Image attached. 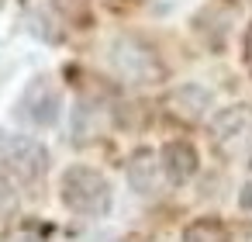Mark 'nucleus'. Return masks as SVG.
<instances>
[{
    "mask_svg": "<svg viewBox=\"0 0 252 242\" xmlns=\"http://www.w3.org/2000/svg\"><path fill=\"white\" fill-rule=\"evenodd\" d=\"M238 204H242L245 211H252V183H245V187H242V194H238Z\"/></svg>",
    "mask_w": 252,
    "mask_h": 242,
    "instance_id": "nucleus-11",
    "label": "nucleus"
},
{
    "mask_svg": "<svg viewBox=\"0 0 252 242\" xmlns=\"http://www.w3.org/2000/svg\"><path fill=\"white\" fill-rule=\"evenodd\" d=\"M245 63L252 66V28H249V35H245Z\"/></svg>",
    "mask_w": 252,
    "mask_h": 242,
    "instance_id": "nucleus-13",
    "label": "nucleus"
},
{
    "mask_svg": "<svg viewBox=\"0 0 252 242\" xmlns=\"http://www.w3.org/2000/svg\"><path fill=\"white\" fill-rule=\"evenodd\" d=\"M4 242H42L38 235H32V232H14V235H7Z\"/></svg>",
    "mask_w": 252,
    "mask_h": 242,
    "instance_id": "nucleus-12",
    "label": "nucleus"
},
{
    "mask_svg": "<svg viewBox=\"0 0 252 242\" xmlns=\"http://www.w3.org/2000/svg\"><path fill=\"white\" fill-rule=\"evenodd\" d=\"M0 159L25 180H38L49 170L45 145L32 135H18V132H0Z\"/></svg>",
    "mask_w": 252,
    "mask_h": 242,
    "instance_id": "nucleus-4",
    "label": "nucleus"
},
{
    "mask_svg": "<svg viewBox=\"0 0 252 242\" xmlns=\"http://www.w3.org/2000/svg\"><path fill=\"white\" fill-rule=\"evenodd\" d=\"M111 66L125 83H135V87H149V83L166 80V66L156 56V49L135 35H118L111 42Z\"/></svg>",
    "mask_w": 252,
    "mask_h": 242,
    "instance_id": "nucleus-2",
    "label": "nucleus"
},
{
    "mask_svg": "<svg viewBox=\"0 0 252 242\" xmlns=\"http://www.w3.org/2000/svg\"><path fill=\"white\" fill-rule=\"evenodd\" d=\"M159 173H162V166H159V156L152 152V149H138V152H131V159H128V183H131V190L135 194H156V187H159Z\"/></svg>",
    "mask_w": 252,
    "mask_h": 242,
    "instance_id": "nucleus-6",
    "label": "nucleus"
},
{
    "mask_svg": "<svg viewBox=\"0 0 252 242\" xmlns=\"http://www.w3.org/2000/svg\"><path fill=\"white\" fill-rule=\"evenodd\" d=\"M56 4H83V0H56Z\"/></svg>",
    "mask_w": 252,
    "mask_h": 242,
    "instance_id": "nucleus-14",
    "label": "nucleus"
},
{
    "mask_svg": "<svg viewBox=\"0 0 252 242\" xmlns=\"http://www.w3.org/2000/svg\"><path fill=\"white\" fill-rule=\"evenodd\" d=\"M183 242H231L221 218H197L183 228Z\"/></svg>",
    "mask_w": 252,
    "mask_h": 242,
    "instance_id": "nucleus-8",
    "label": "nucleus"
},
{
    "mask_svg": "<svg viewBox=\"0 0 252 242\" xmlns=\"http://www.w3.org/2000/svg\"><path fill=\"white\" fill-rule=\"evenodd\" d=\"M11 204H14V190H11V183L4 176H0V211H7Z\"/></svg>",
    "mask_w": 252,
    "mask_h": 242,
    "instance_id": "nucleus-10",
    "label": "nucleus"
},
{
    "mask_svg": "<svg viewBox=\"0 0 252 242\" xmlns=\"http://www.w3.org/2000/svg\"><path fill=\"white\" fill-rule=\"evenodd\" d=\"M169 107L183 121H200L211 111V90H204L200 83H183L169 94Z\"/></svg>",
    "mask_w": 252,
    "mask_h": 242,
    "instance_id": "nucleus-7",
    "label": "nucleus"
},
{
    "mask_svg": "<svg viewBox=\"0 0 252 242\" xmlns=\"http://www.w3.org/2000/svg\"><path fill=\"white\" fill-rule=\"evenodd\" d=\"M249 166H252V149H249Z\"/></svg>",
    "mask_w": 252,
    "mask_h": 242,
    "instance_id": "nucleus-15",
    "label": "nucleus"
},
{
    "mask_svg": "<svg viewBox=\"0 0 252 242\" xmlns=\"http://www.w3.org/2000/svg\"><path fill=\"white\" fill-rule=\"evenodd\" d=\"M59 197L73 214H83V218H104L114 201L107 176L97 173L94 166H69L59 180Z\"/></svg>",
    "mask_w": 252,
    "mask_h": 242,
    "instance_id": "nucleus-1",
    "label": "nucleus"
},
{
    "mask_svg": "<svg viewBox=\"0 0 252 242\" xmlns=\"http://www.w3.org/2000/svg\"><path fill=\"white\" fill-rule=\"evenodd\" d=\"M159 166H162V176L169 183H190L200 170V156L190 142H166L162 152H159Z\"/></svg>",
    "mask_w": 252,
    "mask_h": 242,
    "instance_id": "nucleus-5",
    "label": "nucleus"
},
{
    "mask_svg": "<svg viewBox=\"0 0 252 242\" xmlns=\"http://www.w3.org/2000/svg\"><path fill=\"white\" fill-rule=\"evenodd\" d=\"M242 128H245V111H242V107H228V111H221V114L211 121V132H214V138H218V142L235 138Z\"/></svg>",
    "mask_w": 252,
    "mask_h": 242,
    "instance_id": "nucleus-9",
    "label": "nucleus"
},
{
    "mask_svg": "<svg viewBox=\"0 0 252 242\" xmlns=\"http://www.w3.org/2000/svg\"><path fill=\"white\" fill-rule=\"evenodd\" d=\"M14 114H18V121H25V125L52 128V125L59 121V114H63V94H59V87H56L49 76L32 80V83L25 87V94L18 97Z\"/></svg>",
    "mask_w": 252,
    "mask_h": 242,
    "instance_id": "nucleus-3",
    "label": "nucleus"
}]
</instances>
